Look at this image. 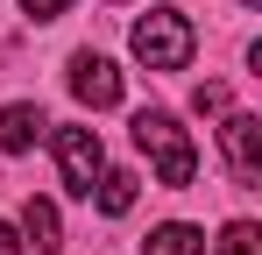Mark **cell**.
<instances>
[{
    "label": "cell",
    "instance_id": "cell-5",
    "mask_svg": "<svg viewBox=\"0 0 262 255\" xmlns=\"http://www.w3.org/2000/svg\"><path fill=\"white\" fill-rule=\"evenodd\" d=\"M71 92H78V107H121V71H114V57H99V50H78L71 57Z\"/></svg>",
    "mask_w": 262,
    "mask_h": 255
},
{
    "label": "cell",
    "instance_id": "cell-11",
    "mask_svg": "<svg viewBox=\"0 0 262 255\" xmlns=\"http://www.w3.org/2000/svg\"><path fill=\"white\" fill-rule=\"evenodd\" d=\"M191 107H199V114H227V85H199V92H191Z\"/></svg>",
    "mask_w": 262,
    "mask_h": 255
},
{
    "label": "cell",
    "instance_id": "cell-8",
    "mask_svg": "<svg viewBox=\"0 0 262 255\" xmlns=\"http://www.w3.org/2000/svg\"><path fill=\"white\" fill-rule=\"evenodd\" d=\"M142 255H206V234L184 227V220H163V227L142 241Z\"/></svg>",
    "mask_w": 262,
    "mask_h": 255
},
{
    "label": "cell",
    "instance_id": "cell-1",
    "mask_svg": "<svg viewBox=\"0 0 262 255\" xmlns=\"http://www.w3.org/2000/svg\"><path fill=\"white\" fill-rule=\"evenodd\" d=\"M135 149L156 163V184H191V170H199V149H191V135L177 128V114H163V107H142L135 114Z\"/></svg>",
    "mask_w": 262,
    "mask_h": 255
},
{
    "label": "cell",
    "instance_id": "cell-13",
    "mask_svg": "<svg viewBox=\"0 0 262 255\" xmlns=\"http://www.w3.org/2000/svg\"><path fill=\"white\" fill-rule=\"evenodd\" d=\"M0 255H21V234H14L7 220H0Z\"/></svg>",
    "mask_w": 262,
    "mask_h": 255
},
{
    "label": "cell",
    "instance_id": "cell-7",
    "mask_svg": "<svg viewBox=\"0 0 262 255\" xmlns=\"http://www.w3.org/2000/svg\"><path fill=\"white\" fill-rule=\"evenodd\" d=\"M21 234L36 241V255H57V248H64V220H57V206H50V199H29V206H21Z\"/></svg>",
    "mask_w": 262,
    "mask_h": 255
},
{
    "label": "cell",
    "instance_id": "cell-12",
    "mask_svg": "<svg viewBox=\"0 0 262 255\" xmlns=\"http://www.w3.org/2000/svg\"><path fill=\"white\" fill-rule=\"evenodd\" d=\"M64 7H71V0H21V14H36V22H57Z\"/></svg>",
    "mask_w": 262,
    "mask_h": 255
},
{
    "label": "cell",
    "instance_id": "cell-2",
    "mask_svg": "<svg viewBox=\"0 0 262 255\" xmlns=\"http://www.w3.org/2000/svg\"><path fill=\"white\" fill-rule=\"evenodd\" d=\"M191 22L177 14V7H149L142 22H135V36H128V50H135V64H149V71H184L191 64Z\"/></svg>",
    "mask_w": 262,
    "mask_h": 255
},
{
    "label": "cell",
    "instance_id": "cell-6",
    "mask_svg": "<svg viewBox=\"0 0 262 255\" xmlns=\"http://www.w3.org/2000/svg\"><path fill=\"white\" fill-rule=\"evenodd\" d=\"M43 107H29V99H14V107H0V156H29L36 142H43Z\"/></svg>",
    "mask_w": 262,
    "mask_h": 255
},
{
    "label": "cell",
    "instance_id": "cell-10",
    "mask_svg": "<svg viewBox=\"0 0 262 255\" xmlns=\"http://www.w3.org/2000/svg\"><path fill=\"white\" fill-rule=\"evenodd\" d=\"M220 255H262V227L255 220H234V227L220 234Z\"/></svg>",
    "mask_w": 262,
    "mask_h": 255
},
{
    "label": "cell",
    "instance_id": "cell-4",
    "mask_svg": "<svg viewBox=\"0 0 262 255\" xmlns=\"http://www.w3.org/2000/svg\"><path fill=\"white\" fill-rule=\"evenodd\" d=\"M220 149H227L234 184H262V121L255 114H227L220 121Z\"/></svg>",
    "mask_w": 262,
    "mask_h": 255
},
{
    "label": "cell",
    "instance_id": "cell-3",
    "mask_svg": "<svg viewBox=\"0 0 262 255\" xmlns=\"http://www.w3.org/2000/svg\"><path fill=\"white\" fill-rule=\"evenodd\" d=\"M50 149H57V170H64V192H71V199H92V184H99V170H106L99 135L71 121V128H50Z\"/></svg>",
    "mask_w": 262,
    "mask_h": 255
},
{
    "label": "cell",
    "instance_id": "cell-9",
    "mask_svg": "<svg viewBox=\"0 0 262 255\" xmlns=\"http://www.w3.org/2000/svg\"><path fill=\"white\" fill-rule=\"evenodd\" d=\"M92 199H99V213H106V220H121V213L135 206V170H99Z\"/></svg>",
    "mask_w": 262,
    "mask_h": 255
}]
</instances>
